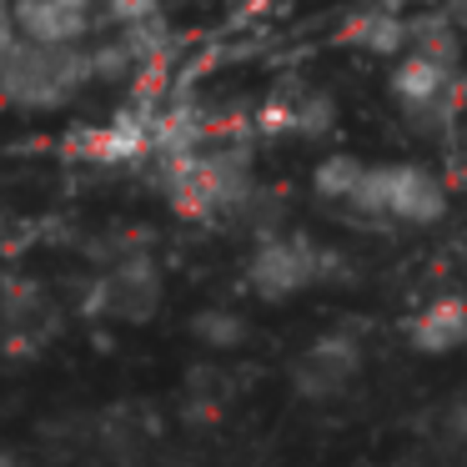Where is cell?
Masks as SVG:
<instances>
[{
    "label": "cell",
    "mask_w": 467,
    "mask_h": 467,
    "mask_svg": "<svg viewBox=\"0 0 467 467\" xmlns=\"http://www.w3.org/2000/svg\"><path fill=\"white\" fill-rule=\"evenodd\" d=\"M362 222H392V226H432L447 212V186L427 166L407 161H377L367 166L357 196L347 202Z\"/></svg>",
    "instance_id": "cell-3"
},
{
    "label": "cell",
    "mask_w": 467,
    "mask_h": 467,
    "mask_svg": "<svg viewBox=\"0 0 467 467\" xmlns=\"http://www.w3.org/2000/svg\"><path fill=\"white\" fill-rule=\"evenodd\" d=\"M362 372V337L352 332H327L322 342H312L296 362V387L306 397H337L342 387H352V377Z\"/></svg>",
    "instance_id": "cell-9"
},
{
    "label": "cell",
    "mask_w": 467,
    "mask_h": 467,
    "mask_svg": "<svg viewBox=\"0 0 467 467\" xmlns=\"http://www.w3.org/2000/svg\"><path fill=\"white\" fill-rule=\"evenodd\" d=\"M422 5H452V0H422Z\"/></svg>",
    "instance_id": "cell-16"
},
{
    "label": "cell",
    "mask_w": 467,
    "mask_h": 467,
    "mask_svg": "<svg viewBox=\"0 0 467 467\" xmlns=\"http://www.w3.org/2000/svg\"><path fill=\"white\" fill-rule=\"evenodd\" d=\"M0 86L16 111H61L86 86H101L91 41L81 46H36L16 26L0 31Z\"/></svg>",
    "instance_id": "cell-1"
},
{
    "label": "cell",
    "mask_w": 467,
    "mask_h": 467,
    "mask_svg": "<svg viewBox=\"0 0 467 467\" xmlns=\"http://www.w3.org/2000/svg\"><path fill=\"white\" fill-rule=\"evenodd\" d=\"M66 151L81 156L91 166H141L161 156V106L156 101H131L116 116H106L101 126L71 136Z\"/></svg>",
    "instance_id": "cell-6"
},
{
    "label": "cell",
    "mask_w": 467,
    "mask_h": 467,
    "mask_svg": "<svg viewBox=\"0 0 467 467\" xmlns=\"http://www.w3.org/2000/svg\"><path fill=\"white\" fill-rule=\"evenodd\" d=\"M367 166H372V161H362V156H347V151L327 156V161L312 171V192L322 196V202H332V206H347V202L357 196V186H362Z\"/></svg>",
    "instance_id": "cell-13"
},
{
    "label": "cell",
    "mask_w": 467,
    "mask_h": 467,
    "mask_svg": "<svg viewBox=\"0 0 467 467\" xmlns=\"http://www.w3.org/2000/svg\"><path fill=\"white\" fill-rule=\"evenodd\" d=\"M161 192L186 222H226L256 206L252 151L246 146H196L161 161Z\"/></svg>",
    "instance_id": "cell-2"
},
{
    "label": "cell",
    "mask_w": 467,
    "mask_h": 467,
    "mask_svg": "<svg viewBox=\"0 0 467 467\" xmlns=\"http://www.w3.org/2000/svg\"><path fill=\"white\" fill-rule=\"evenodd\" d=\"M192 332L202 337L206 347H242L246 322H242L236 312H226V306H206V312H196Z\"/></svg>",
    "instance_id": "cell-14"
},
{
    "label": "cell",
    "mask_w": 467,
    "mask_h": 467,
    "mask_svg": "<svg viewBox=\"0 0 467 467\" xmlns=\"http://www.w3.org/2000/svg\"><path fill=\"white\" fill-rule=\"evenodd\" d=\"M272 131L282 136H327L337 126V101L322 91H292L286 101L272 106Z\"/></svg>",
    "instance_id": "cell-12"
},
{
    "label": "cell",
    "mask_w": 467,
    "mask_h": 467,
    "mask_svg": "<svg viewBox=\"0 0 467 467\" xmlns=\"http://www.w3.org/2000/svg\"><path fill=\"white\" fill-rule=\"evenodd\" d=\"M96 16H106L101 0H11L5 26L36 46H81L91 41Z\"/></svg>",
    "instance_id": "cell-8"
},
{
    "label": "cell",
    "mask_w": 467,
    "mask_h": 467,
    "mask_svg": "<svg viewBox=\"0 0 467 467\" xmlns=\"http://www.w3.org/2000/svg\"><path fill=\"white\" fill-rule=\"evenodd\" d=\"M417 352H457L467 347V296H437L407 322Z\"/></svg>",
    "instance_id": "cell-11"
},
{
    "label": "cell",
    "mask_w": 467,
    "mask_h": 467,
    "mask_svg": "<svg viewBox=\"0 0 467 467\" xmlns=\"http://www.w3.org/2000/svg\"><path fill=\"white\" fill-rule=\"evenodd\" d=\"M447 11H452V21L462 26V36H467V0H452V5H447Z\"/></svg>",
    "instance_id": "cell-15"
},
{
    "label": "cell",
    "mask_w": 467,
    "mask_h": 467,
    "mask_svg": "<svg viewBox=\"0 0 467 467\" xmlns=\"http://www.w3.org/2000/svg\"><path fill=\"white\" fill-rule=\"evenodd\" d=\"M342 41L362 56H382V61H397V56L412 51V16L387 5V0H372V5H357L342 21Z\"/></svg>",
    "instance_id": "cell-10"
},
{
    "label": "cell",
    "mask_w": 467,
    "mask_h": 467,
    "mask_svg": "<svg viewBox=\"0 0 467 467\" xmlns=\"http://www.w3.org/2000/svg\"><path fill=\"white\" fill-rule=\"evenodd\" d=\"M387 96L417 126H447L457 116V106H462V66L437 61L427 51H407L387 71Z\"/></svg>",
    "instance_id": "cell-5"
},
{
    "label": "cell",
    "mask_w": 467,
    "mask_h": 467,
    "mask_svg": "<svg viewBox=\"0 0 467 467\" xmlns=\"http://www.w3.org/2000/svg\"><path fill=\"white\" fill-rule=\"evenodd\" d=\"M337 272H342V256L312 242L306 232H266L246 256V286L262 302H286L317 282H332Z\"/></svg>",
    "instance_id": "cell-4"
},
{
    "label": "cell",
    "mask_w": 467,
    "mask_h": 467,
    "mask_svg": "<svg viewBox=\"0 0 467 467\" xmlns=\"http://www.w3.org/2000/svg\"><path fill=\"white\" fill-rule=\"evenodd\" d=\"M161 306V266L146 252H121L86 292V312L106 322H146Z\"/></svg>",
    "instance_id": "cell-7"
}]
</instances>
